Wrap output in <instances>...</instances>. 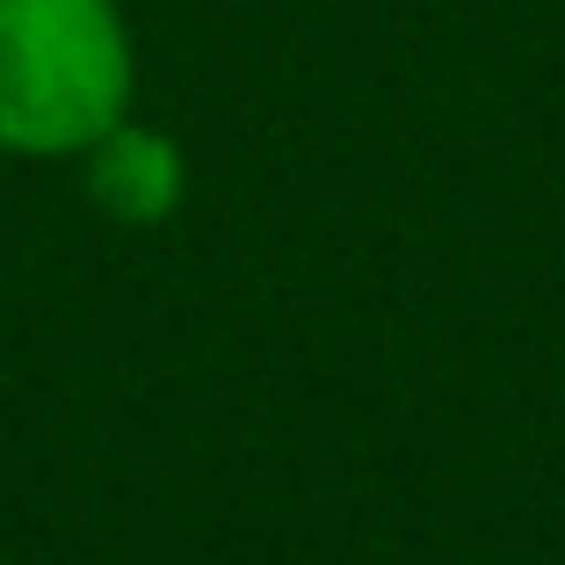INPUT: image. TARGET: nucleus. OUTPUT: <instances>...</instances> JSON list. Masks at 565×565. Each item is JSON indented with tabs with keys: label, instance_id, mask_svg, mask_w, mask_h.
<instances>
[{
	"label": "nucleus",
	"instance_id": "nucleus-1",
	"mask_svg": "<svg viewBox=\"0 0 565 565\" xmlns=\"http://www.w3.org/2000/svg\"><path fill=\"white\" fill-rule=\"evenodd\" d=\"M131 81L117 0H0V152L81 160L131 117Z\"/></svg>",
	"mask_w": 565,
	"mask_h": 565
},
{
	"label": "nucleus",
	"instance_id": "nucleus-2",
	"mask_svg": "<svg viewBox=\"0 0 565 565\" xmlns=\"http://www.w3.org/2000/svg\"><path fill=\"white\" fill-rule=\"evenodd\" d=\"M81 160H87V196L109 217H124V225H160V217L182 211L189 174H182V146H174V138H160V131L124 117L117 131H102Z\"/></svg>",
	"mask_w": 565,
	"mask_h": 565
}]
</instances>
